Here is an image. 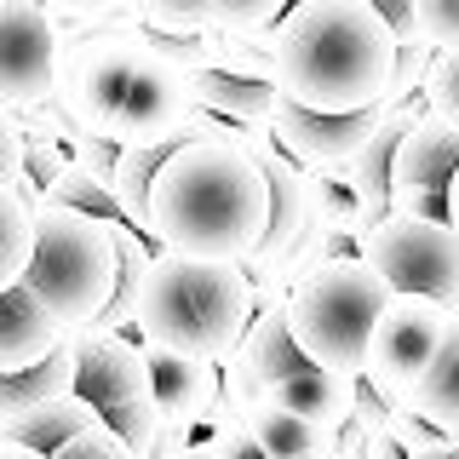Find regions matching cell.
<instances>
[{
  "label": "cell",
  "mask_w": 459,
  "mask_h": 459,
  "mask_svg": "<svg viewBox=\"0 0 459 459\" xmlns=\"http://www.w3.org/2000/svg\"><path fill=\"white\" fill-rule=\"evenodd\" d=\"M270 224V178L253 150L219 138H184L150 190V241L190 258L241 264Z\"/></svg>",
  "instance_id": "1"
},
{
  "label": "cell",
  "mask_w": 459,
  "mask_h": 459,
  "mask_svg": "<svg viewBox=\"0 0 459 459\" xmlns=\"http://www.w3.org/2000/svg\"><path fill=\"white\" fill-rule=\"evenodd\" d=\"M396 35L368 0H293L276 23V92L305 109H368L391 98Z\"/></svg>",
  "instance_id": "2"
},
{
  "label": "cell",
  "mask_w": 459,
  "mask_h": 459,
  "mask_svg": "<svg viewBox=\"0 0 459 459\" xmlns=\"http://www.w3.org/2000/svg\"><path fill=\"white\" fill-rule=\"evenodd\" d=\"M253 310H258L253 281L241 264L155 247L150 270H143V287H138L133 333L143 344H161V351L219 362V356H230L241 344Z\"/></svg>",
  "instance_id": "3"
},
{
  "label": "cell",
  "mask_w": 459,
  "mask_h": 459,
  "mask_svg": "<svg viewBox=\"0 0 459 459\" xmlns=\"http://www.w3.org/2000/svg\"><path fill=\"white\" fill-rule=\"evenodd\" d=\"M396 287L368 264L362 253H344L316 264L310 276H299L287 287V327H293L299 351L322 368H344V373H362L368 356V333L379 322L385 299Z\"/></svg>",
  "instance_id": "4"
},
{
  "label": "cell",
  "mask_w": 459,
  "mask_h": 459,
  "mask_svg": "<svg viewBox=\"0 0 459 459\" xmlns=\"http://www.w3.org/2000/svg\"><path fill=\"white\" fill-rule=\"evenodd\" d=\"M35 207V253L23 281L64 327L92 322L115 287V230L81 207H57L47 195H29Z\"/></svg>",
  "instance_id": "5"
},
{
  "label": "cell",
  "mask_w": 459,
  "mask_h": 459,
  "mask_svg": "<svg viewBox=\"0 0 459 459\" xmlns=\"http://www.w3.org/2000/svg\"><path fill=\"white\" fill-rule=\"evenodd\" d=\"M356 253H362L396 293H430L459 316V230L448 219L385 212L379 224L356 230Z\"/></svg>",
  "instance_id": "6"
},
{
  "label": "cell",
  "mask_w": 459,
  "mask_h": 459,
  "mask_svg": "<svg viewBox=\"0 0 459 459\" xmlns=\"http://www.w3.org/2000/svg\"><path fill=\"white\" fill-rule=\"evenodd\" d=\"M454 310L430 293H391L368 333V356H362V379L385 396H408L413 379L430 368L442 333H448Z\"/></svg>",
  "instance_id": "7"
},
{
  "label": "cell",
  "mask_w": 459,
  "mask_h": 459,
  "mask_svg": "<svg viewBox=\"0 0 459 459\" xmlns=\"http://www.w3.org/2000/svg\"><path fill=\"white\" fill-rule=\"evenodd\" d=\"M195 115V81L172 64L167 52L143 47L133 75H126L121 109H115L109 138L115 143H155V138H178L184 121Z\"/></svg>",
  "instance_id": "8"
},
{
  "label": "cell",
  "mask_w": 459,
  "mask_h": 459,
  "mask_svg": "<svg viewBox=\"0 0 459 459\" xmlns=\"http://www.w3.org/2000/svg\"><path fill=\"white\" fill-rule=\"evenodd\" d=\"M64 29L35 0H0V104L23 109L52 98Z\"/></svg>",
  "instance_id": "9"
},
{
  "label": "cell",
  "mask_w": 459,
  "mask_h": 459,
  "mask_svg": "<svg viewBox=\"0 0 459 459\" xmlns=\"http://www.w3.org/2000/svg\"><path fill=\"white\" fill-rule=\"evenodd\" d=\"M459 167V126L442 115H420L402 133L391 161V212H420V219H448V178Z\"/></svg>",
  "instance_id": "10"
},
{
  "label": "cell",
  "mask_w": 459,
  "mask_h": 459,
  "mask_svg": "<svg viewBox=\"0 0 459 459\" xmlns=\"http://www.w3.org/2000/svg\"><path fill=\"white\" fill-rule=\"evenodd\" d=\"M379 121H385V104H368V109H305V104H293V98H276L270 133H276V143L305 172H322V167H351Z\"/></svg>",
  "instance_id": "11"
},
{
  "label": "cell",
  "mask_w": 459,
  "mask_h": 459,
  "mask_svg": "<svg viewBox=\"0 0 459 459\" xmlns=\"http://www.w3.org/2000/svg\"><path fill=\"white\" fill-rule=\"evenodd\" d=\"M81 351V368H75V391L92 402L98 413L121 408V402H138V396H155V379H150V351L133 327H98V322H75L69 327Z\"/></svg>",
  "instance_id": "12"
},
{
  "label": "cell",
  "mask_w": 459,
  "mask_h": 459,
  "mask_svg": "<svg viewBox=\"0 0 459 459\" xmlns=\"http://www.w3.org/2000/svg\"><path fill=\"white\" fill-rule=\"evenodd\" d=\"M150 351V379H155V408L172 425H201L219 396V362H201V356H178L161 344H143Z\"/></svg>",
  "instance_id": "13"
},
{
  "label": "cell",
  "mask_w": 459,
  "mask_h": 459,
  "mask_svg": "<svg viewBox=\"0 0 459 459\" xmlns=\"http://www.w3.org/2000/svg\"><path fill=\"white\" fill-rule=\"evenodd\" d=\"M57 339H64V322L35 299V287L29 281L0 287V373L52 356Z\"/></svg>",
  "instance_id": "14"
},
{
  "label": "cell",
  "mask_w": 459,
  "mask_h": 459,
  "mask_svg": "<svg viewBox=\"0 0 459 459\" xmlns=\"http://www.w3.org/2000/svg\"><path fill=\"white\" fill-rule=\"evenodd\" d=\"M356 391H362V373H344V368H322V362H305L299 373H287V379L270 385V402H281V408L305 413V420L339 430L344 420H351L356 408Z\"/></svg>",
  "instance_id": "15"
},
{
  "label": "cell",
  "mask_w": 459,
  "mask_h": 459,
  "mask_svg": "<svg viewBox=\"0 0 459 459\" xmlns=\"http://www.w3.org/2000/svg\"><path fill=\"white\" fill-rule=\"evenodd\" d=\"M75 368H81V351H75V339H69V327H64V339H57L52 356L0 373V420H18L29 408H47V402L69 396L75 391Z\"/></svg>",
  "instance_id": "16"
},
{
  "label": "cell",
  "mask_w": 459,
  "mask_h": 459,
  "mask_svg": "<svg viewBox=\"0 0 459 459\" xmlns=\"http://www.w3.org/2000/svg\"><path fill=\"white\" fill-rule=\"evenodd\" d=\"M178 143H184V133L178 138H155V143H121L109 195H115V207H121V219L138 224L143 236H150V190H155V178H161V167L178 155Z\"/></svg>",
  "instance_id": "17"
},
{
  "label": "cell",
  "mask_w": 459,
  "mask_h": 459,
  "mask_svg": "<svg viewBox=\"0 0 459 459\" xmlns=\"http://www.w3.org/2000/svg\"><path fill=\"white\" fill-rule=\"evenodd\" d=\"M247 425L258 430V442L270 448V459H333V448H339V430L316 425V420L281 408V402H270V396L253 402Z\"/></svg>",
  "instance_id": "18"
},
{
  "label": "cell",
  "mask_w": 459,
  "mask_h": 459,
  "mask_svg": "<svg viewBox=\"0 0 459 459\" xmlns=\"http://www.w3.org/2000/svg\"><path fill=\"white\" fill-rule=\"evenodd\" d=\"M408 408L420 413V420H430L437 430L459 437V316L448 322V333H442L437 356H430V368L413 379Z\"/></svg>",
  "instance_id": "19"
},
{
  "label": "cell",
  "mask_w": 459,
  "mask_h": 459,
  "mask_svg": "<svg viewBox=\"0 0 459 459\" xmlns=\"http://www.w3.org/2000/svg\"><path fill=\"white\" fill-rule=\"evenodd\" d=\"M98 420H104V413H98L81 391H69V396L47 402V408H29V413H18V420H0V437L23 442V448H35V454H57L75 430L98 425Z\"/></svg>",
  "instance_id": "20"
},
{
  "label": "cell",
  "mask_w": 459,
  "mask_h": 459,
  "mask_svg": "<svg viewBox=\"0 0 459 459\" xmlns=\"http://www.w3.org/2000/svg\"><path fill=\"white\" fill-rule=\"evenodd\" d=\"M241 356L253 362L258 373V385H276L287 379V373H299L310 362L305 351H299V339H293V327H287V305H264V310H253V322H247V333H241Z\"/></svg>",
  "instance_id": "21"
},
{
  "label": "cell",
  "mask_w": 459,
  "mask_h": 459,
  "mask_svg": "<svg viewBox=\"0 0 459 459\" xmlns=\"http://www.w3.org/2000/svg\"><path fill=\"white\" fill-rule=\"evenodd\" d=\"M195 81V104L212 109V115H230L241 126H270L276 115V81H241V75H224V69H201Z\"/></svg>",
  "instance_id": "22"
},
{
  "label": "cell",
  "mask_w": 459,
  "mask_h": 459,
  "mask_svg": "<svg viewBox=\"0 0 459 459\" xmlns=\"http://www.w3.org/2000/svg\"><path fill=\"white\" fill-rule=\"evenodd\" d=\"M201 47H207V69H224V75H241V81H276V23L207 29Z\"/></svg>",
  "instance_id": "23"
},
{
  "label": "cell",
  "mask_w": 459,
  "mask_h": 459,
  "mask_svg": "<svg viewBox=\"0 0 459 459\" xmlns=\"http://www.w3.org/2000/svg\"><path fill=\"white\" fill-rule=\"evenodd\" d=\"M305 212H310V224L333 230V236H356L362 230V201H356L344 167L305 172Z\"/></svg>",
  "instance_id": "24"
},
{
  "label": "cell",
  "mask_w": 459,
  "mask_h": 459,
  "mask_svg": "<svg viewBox=\"0 0 459 459\" xmlns=\"http://www.w3.org/2000/svg\"><path fill=\"white\" fill-rule=\"evenodd\" d=\"M29 253H35V207L18 184L0 178V287L23 281Z\"/></svg>",
  "instance_id": "25"
},
{
  "label": "cell",
  "mask_w": 459,
  "mask_h": 459,
  "mask_svg": "<svg viewBox=\"0 0 459 459\" xmlns=\"http://www.w3.org/2000/svg\"><path fill=\"white\" fill-rule=\"evenodd\" d=\"M40 195H47V201H57V207H81V212H92V219H121V207H115L109 184L98 178L92 167H81L75 155H69V161L57 167L47 184H40Z\"/></svg>",
  "instance_id": "26"
},
{
  "label": "cell",
  "mask_w": 459,
  "mask_h": 459,
  "mask_svg": "<svg viewBox=\"0 0 459 459\" xmlns=\"http://www.w3.org/2000/svg\"><path fill=\"white\" fill-rule=\"evenodd\" d=\"M420 104L430 115H442L448 126H459V47H437L425 69V86H420Z\"/></svg>",
  "instance_id": "27"
},
{
  "label": "cell",
  "mask_w": 459,
  "mask_h": 459,
  "mask_svg": "<svg viewBox=\"0 0 459 459\" xmlns=\"http://www.w3.org/2000/svg\"><path fill=\"white\" fill-rule=\"evenodd\" d=\"M138 18L161 35H201L212 29V0H138Z\"/></svg>",
  "instance_id": "28"
},
{
  "label": "cell",
  "mask_w": 459,
  "mask_h": 459,
  "mask_svg": "<svg viewBox=\"0 0 459 459\" xmlns=\"http://www.w3.org/2000/svg\"><path fill=\"white\" fill-rule=\"evenodd\" d=\"M35 6H47L57 29H98L115 18H138V0H35Z\"/></svg>",
  "instance_id": "29"
},
{
  "label": "cell",
  "mask_w": 459,
  "mask_h": 459,
  "mask_svg": "<svg viewBox=\"0 0 459 459\" xmlns=\"http://www.w3.org/2000/svg\"><path fill=\"white\" fill-rule=\"evenodd\" d=\"M201 459H270V448L258 442V430L247 420H230L219 430H190Z\"/></svg>",
  "instance_id": "30"
},
{
  "label": "cell",
  "mask_w": 459,
  "mask_h": 459,
  "mask_svg": "<svg viewBox=\"0 0 459 459\" xmlns=\"http://www.w3.org/2000/svg\"><path fill=\"white\" fill-rule=\"evenodd\" d=\"M430 57H437V47H430L425 35H413V40H396V75H391V98H385V104H402V98H420Z\"/></svg>",
  "instance_id": "31"
},
{
  "label": "cell",
  "mask_w": 459,
  "mask_h": 459,
  "mask_svg": "<svg viewBox=\"0 0 459 459\" xmlns=\"http://www.w3.org/2000/svg\"><path fill=\"white\" fill-rule=\"evenodd\" d=\"M293 0H212V29H264L281 23Z\"/></svg>",
  "instance_id": "32"
},
{
  "label": "cell",
  "mask_w": 459,
  "mask_h": 459,
  "mask_svg": "<svg viewBox=\"0 0 459 459\" xmlns=\"http://www.w3.org/2000/svg\"><path fill=\"white\" fill-rule=\"evenodd\" d=\"M47 459H138L133 448H126L121 437H115V430L98 420V425H86V430H75V437L64 442V448L57 454H47Z\"/></svg>",
  "instance_id": "33"
},
{
  "label": "cell",
  "mask_w": 459,
  "mask_h": 459,
  "mask_svg": "<svg viewBox=\"0 0 459 459\" xmlns=\"http://www.w3.org/2000/svg\"><path fill=\"white\" fill-rule=\"evenodd\" d=\"M69 155H75V150H69V143H57V138H29V150H23V184H18V190L23 195H40V184H47L52 172L69 161Z\"/></svg>",
  "instance_id": "34"
},
{
  "label": "cell",
  "mask_w": 459,
  "mask_h": 459,
  "mask_svg": "<svg viewBox=\"0 0 459 459\" xmlns=\"http://www.w3.org/2000/svg\"><path fill=\"white\" fill-rule=\"evenodd\" d=\"M413 23L430 47H459V0H413Z\"/></svg>",
  "instance_id": "35"
},
{
  "label": "cell",
  "mask_w": 459,
  "mask_h": 459,
  "mask_svg": "<svg viewBox=\"0 0 459 459\" xmlns=\"http://www.w3.org/2000/svg\"><path fill=\"white\" fill-rule=\"evenodd\" d=\"M23 150H29L23 115L12 104H0V178L6 184H23Z\"/></svg>",
  "instance_id": "36"
},
{
  "label": "cell",
  "mask_w": 459,
  "mask_h": 459,
  "mask_svg": "<svg viewBox=\"0 0 459 459\" xmlns=\"http://www.w3.org/2000/svg\"><path fill=\"white\" fill-rule=\"evenodd\" d=\"M368 6L391 23L396 40H413V35H420V23H413V0H368Z\"/></svg>",
  "instance_id": "37"
},
{
  "label": "cell",
  "mask_w": 459,
  "mask_h": 459,
  "mask_svg": "<svg viewBox=\"0 0 459 459\" xmlns=\"http://www.w3.org/2000/svg\"><path fill=\"white\" fill-rule=\"evenodd\" d=\"M184 454H190V425L161 420V437H155V448L143 454V459H184Z\"/></svg>",
  "instance_id": "38"
},
{
  "label": "cell",
  "mask_w": 459,
  "mask_h": 459,
  "mask_svg": "<svg viewBox=\"0 0 459 459\" xmlns=\"http://www.w3.org/2000/svg\"><path fill=\"white\" fill-rule=\"evenodd\" d=\"M0 459H47V454H35V448H23V442L0 437Z\"/></svg>",
  "instance_id": "39"
}]
</instances>
